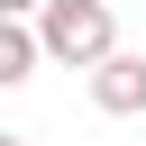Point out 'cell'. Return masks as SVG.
<instances>
[{
  "instance_id": "6da1fadb",
  "label": "cell",
  "mask_w": 146,
  "mask_h": 146,
  "mask_svg": "<svg viewBox=\"0 0 146 146\" xmlns=\"http://www.w3.org/2000/svg\"><path fill=\"white\" fill-rule=\"evenodd\" d=\"M36 46L55 64H73V73H100L119 55V18H110V0H46L36 9Z\"/></svg>"
},
{
  "instance_id": "7a4b0ae2",
  "label": "cell",
  "mask_w": 146,
  "mask_h": 146,
  "mask_svg": "<svg viewBox=\"0 0 146 146\" xmlns=\"http://www.w3.org/2000/svg\"><path fill=\"white\" fill-rule=\"evenodd\" d=\"M91 100H100L110 119H137V110H146V55H110V64L91 73Z\"/></svg>"
},
{
  "instance_id": "3957f363",
  "label": "cell",
  "mask_w": 146,
  "mask_h": 146,
  "mask_svg": "<svg viewBox=\"0 0 146 146\" xmlns=\"http://www.w3.org/2000/svg\"><path fill=\"white\" fill-rule=\"evenodd\" d=\"M36 64H46V46H36V27H27V18H0V91H9V82H27Z\"/></svg>"
},
{
  "instance_id": "277c9868",
  "label": "cell",
  "mask_w": 146,
  "mask_h": 146,
  "mask_svg": "<svg viewBox=\"0 0 146 146\" xmlns=\"http://www.w3.org/2000/svg\"><path fill=\"white\" fill-rule=\"evenodd\" d=\"M36 9H46V0H0V18H36Z\"/></svg>"
},
{
  "instance_id": "5b68a950",
  "label": "cell",
  "mask_w": 146,
  "mask_h": 146,
  "mask_svg": "<svg viewBox=\"0 0 146 146\" xmlns=\"http://www.w3.org/2000/svg\"><path fill=\"white\" fill-rule=\"evenodd\" d=\"M0 146H27V137H0Z\"/></svg>"
}]
</instances>
